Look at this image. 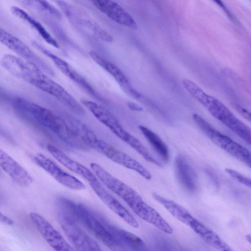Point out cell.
<instances>
[{
    "label": "cell",
    "mask_w": 251,
    "mask_h": 251,
    "mask_svg": "<svg viewBox=\"0 0 251 251\" xmlns=\"http://www.w3.org/2000/svg\"><path fill=\"white\" fill-rule=\"evenodd\" d=\"M1 65L15 77L25 80L53 96L75 112L84 113V109L82 105L63 87L48 76L34 63L7 54L2 60Z\"/></svg>",
    "instance_id": "obj_1"
},
{
    "label": "cell",
    "mask_w": 251,
    "mask_h": 251,
    "mask_svg": "<svg viewBox=\"0 0 251 251\" xmlns=\"http://www.w3.org/2000/svg\"><path fill=\"white\" fill-rule=\"evenodd\" d=\"M90 167L96 176L120 197L139 217L166 233H173L171 226L134 189L110 174L99 164L91 163Z\"/></svg>",
    "instance_id": "obj_2"
},
{
    "label": "cell",
    "mask_w": 251,
    "mask_h": 251,
    "mask_svg": "<svg viewBox=\"0 0 251 251\" xmlns=\"http://www.w3.org/2000/svg\"><path fill=\"white\" fill-rule=\"evenodd\" d=\"M13 103L19 110L27 114L69 145L76 148L85 146L75 135L67 121L51 110L20 97L14 99Z\"/></svg>",
    "instance_id": "obj_3"
},
{
    "label": "cell",
    "mask_w": 251,
    "mask_h": 251,
    "mask_svg": "<svg viewBox=\"0 0 251 251\" xmlns=\"http://www.w3.org/2000/svg\"><path fill=\"white\" fill-rule=\"evenodd\" d=\"M60 205L98 239L112 250H123L108 228L109 221L82 204L65 197L59 199Z\"/></svg>",
    "instance_id": "obj_4"
},
{
    "label": "cell",
    "mask_w": 251,
    "mask_h": 251,
    "mask_svg": "<svg viewBox=\"0 0 251 251\" xmlns=\"http://www.w3.org/2000/svg\"><path fill=\"white\" fill-rule=\"evenodd\" d=\"M57 5L75 27L86 35L107 42L113 38L95 21L72 5L62 0H56Z\"/></svg>",
    "instance_id": "obj_5"
},
{
    "label": "cell",
    "mask_w": 251,
    "mask_h": 251,
    "mask_svg": "<svg viewBox=\"0 0 251 251\" xmlns=\"http://www.w3.org/2000/svg\"><path fill=\"white\" fill-rule=\"evenodd\" d=\"M59 221L64 233L75 250L79 251H101L98 243L79 226L78 222L64 209L59 211Z\"/></svg>",
    "instance_id": "obj_6"
},
{
    "label": "cell",
    "mask_w": 251,
    "mask_h": 251,
    "mask_svg": "<svg viewBox=\"0 0 251 251\" xmlns=\"http://www.w3.org/2000/svg\"><path fill=\"white\" fill-rule=\"evenodd\" d=\"M201 131L215 145L251 169V152L249 150L218 131L209 123L203 126Z\"/></svg>",
    "instance_id": "obj_7"
},
{
    "label": "cell",
    "mask_w": 251,
    "mask_h": 251,
    "mask_svg": "<svg viewBox=\"0 0 251 251\" xmlns=\"http://www.w3.org/2000/svg\"><path fill=\"white\" fill-rule=\"evenodd\" d=\"M92 148L112 161L137 172L145 179H151V174L140 163L128 154L116 149L106 141L98 138Z\"/></svg>",
    "instance_id": "obj_8"
},
{
    "label": "cell",
    "mask_w": 251,
    "mask_h": 251,
    "mask_svg": "<svg viewBox=\"0 0 251 251\" xmlns=\"http://www.w3.org/2000/svg\"><path fill=\"white\" fill-rule=\"evenodd\" d=\"M0 42L25 60L32 62L45 73L53 75L52 68L33 52L22 41L0 28Z\"/></svg>",
    "instance_id": "obj_9"
},
{
    "label": "cell",
    "mask_w": 251,
    "mask_h": 251,
    "mask_svg": "<svg viewBox=\"0 0 251 251\" xmlns=\"http://www.w3.org/2000/svg\"><path fill=\"white\" fill-rule=\"evenodd\" d=\"M31 43L34 48L51 60L56 67L65 76L71 79L93 97L98 100H101L100 97L86 79L79 74L68 62L53 53L38 42L35 41H32Z\"/></svg>",
    "instance_id": "obj_10"
},
{
    "label": "cell",
    "mask_w": 251,
    "mask_h": 251,
    "mask_svg": "<svg viewBox=\"0 0 251 251\" xmlns=\"http://www.w3.org/2000/svg\"><path fill=\"white\" fill-rule=\"evenodd\" d=\"M29 218L43 238L53 249L58 251L75 250L52 225L43 216L36 212H32L29 214Z\"/></svg>",
    "instance_id": "obj_11"
},
{
    "label": "cell",
    "mask_w": 251,
    "mask_h": 251,
    "mask_svg": "<svg viewBox=\"0 0 251 251\" xmlns=\"http://www.w3.org/2000/svg\"><path fill=\"white\" fill-rule=\"evenodd\" d=\"M33 160L62 185L75 190H81L85 188L83 182L74 176L64 171L42 153H38L35 154L33 157Z\"/></svg>",
    "instance_id": "obj_12"
},
{
    "label": "cell",
    "mask_w": 251,
    "mask_h": 251,
    "mask_svg": "<svg viewBox=\"0 0 251 251\" xmlns=\"http://www.w3.org/2000/svg\"><path fill=\"white\" fill-rule=\"evenodd\" d=\"M197 101L203 105L215 118L226 126L231 131L240 123L238 119L226 105L215 97L204 91L200 93Z\"/></svg>",
    "instance_id": "obj_13"
},
{
    "label": "cell",
    "mask_w": 251,
    "mask_h": 251,
    "mask_svg": "<svg viewBox=\"0 0 251 251\" xmlns=\"http://www.w3.org/2000/svg\"><path fill=\"white\" fill-rule=\"evenodd\" d=\"M100 122L107 127L116 136L125 142L130 135L118 120L107 109L95 101L83 100L81 101Z\"/></svg>",
    "instance_id": "obj_14"
},
{
    "label": "cell",
    "mask_w": 251,
    "mask_h": 251,
    "mask_svg": "<svg viewBox=\"0 0 251 251\" xmlns=\"http://www.w3.org/2000/svg\"><path fill=\"white\" fill-rule=\"evenodd\" d=\"M89 184L98 197L113 212L130 226L134 228L139 227V224L133 216L102 186L98 179L89 182Z\"/></svg>",
    "instance_id": "obj_15"
},
{
    "label": "cell",
    "mask_w": 251,
    "mask_h": 251,
    "mask_svg": "<svg viewBox=\"0 0 251 251\" xmlns=\"http://www.w3.org/2000/svg\"><path fill=\"white\" fill-rule=\"evenodd\" d=\"M89 53L92 59L108 73L127 94L136 99H143V97L141 94L134 89L126 76L118 67L95 51L91 50Z\"/></svg>",
    "instance_id": "obj_16"
},
{
    "label": "cell",
    "mask_w": 251,
    "mask_h": 251,
    "mask_svg": "<svg viewBox=\"0 0 251 251\" xmlns=\"http://www.w3.org/2000/svg\"><path fill=\"white\" fill-rule=\"evenodd\" d=\"M90 1L98 9L117 23L134 29L137 27V24L131 16L112 0Z\"/></svg>",
    "instance_id": "obj_17"
},
{
    "label": "cell",
    "mask_w": 251,
    "mask_h": 251,
    "mask_svg": "<svg viewBox=\"0 0 251 251\" xmlns=\"http://www.w3.org/2000/svg\"><path fill=\"white\" fill-rule=\"evenodd\" d=\"M0 165L1 168L17 184L27 187L33 182V178L27 172L4 151H0Z\"/></svg>",
    "instance_id": "obj_18"
},
{
    "label": "cell",
    "mask_w": 251,
    "mask_h": 251,
    "mask_svg": "<svg viewBox=\"0 0 251 251\" xmlns=\"http://www.w3.org/2000/svg\"><path fill=\"white\" fill-rule=\"evenodd\" d=\"M47 149L50 154L59 162L72 172L82 176L89 182L98 179L95 174L90 170L70 158L56 147L48 144Z\"/></svg>",
    "instance_id": "obj_19"
},
{
    "label": "cell",
    "mask_w": 251,
    "mask_h": 251,
    "mask_svg": "<svg viewBox=\"0 0 251 251\" xmlns=\"http://www.w3.org/2000/svg\"><path fill=\"white\" fill-rule=\"evenodd\" d=\"M187 226L191 227L205 242L220 251H231L232 249L214 231L206 227L193 216Z\"/></svg>",
    "instance_id": "obj_20"
},
{
    "label": "cell",
    "mask_w": 251,
    "mask_h": 251,
    "mask_svg": "<svg viewBox=\"0 0 251 251\" xmlns=\"http://www.w3.org/2000/svg\"><path fill=\"white\" fill-rule=\"evenodd\" d=\"M175 166L179 181L188 191L193 192L197 187V178L195 173L187 160L181 154L176 158Z\"/></svg>",
    "instance_id": "obj_21"
},
{
    "label": "cell",
    "mask_w": 251,
    "mask_h": 251,
    "mask_svg": "<svg viewBox=\"0 0 251 251\" xmlns=\"http://www.w3.org/2000/svg\"><path fill=\"white\" fill-rule=\"evenodd\" d=\"M10 11L14 15L32 27L46 42L54 48H59V45L58 42L49 33L42 24L34 19L26 11L16 6H11Z\"/></svg>",
    "instance_id": "obj_22"
},
{
    "label": "cell",
    "mask_w": 251,
    "mask_h": 251,
    "mask_svg": "<svg viewBox=\"0 0 251 251\" xmlns=\"http://www.w3.org/2000/svg\"><path fill=\"white\" fill-rule=\"evenodd\" d=\"M142 134L160 155L162 159L167 162L169 159V152L166 145L160 137L153 131L143 126H139Z\"/></svg>",
    "instance_id": "obj_23"
},
{
    "label": "cell",
    "mask_w": 251,
    "mask_h": 251,
    "mask_svg": "<svg viewBox=\"0 0 251 251\" xmlns=\"http://www.w3.org/2000/svg\"><path fill=\"white\" fill-rule=\"evenodd\" d=\"M19 2L38 12L60 18L61 14L47 0H16Z\"/></svg>",
    "instance_id": "obj_24"
},
{
    "label": "cell",
    "mask_w": 251,
    "mask_h": 251,
    "mask_svg": "<svg viewBox=\"0 0 251 251\" xmlns=\"http://www.w3.org/2000/svg\"><path fill=\"white\" fill-rule=\"evenodd\" d=\"M226 172L232 178L238 182L251 188V179L248 178L234 170L226 168Z\"/></svg>",
    "instance_id": "obj_25"
},
{
    "label": "cell",
    "mask_w": 251,
    "mask_h": 251,
    "mask_svg": "<svg viewBox=\"0 0 251 251\" xmlns=\"http://www.w3.org/2000/svg\"><path fill=\"white\" fill-rule=\"evenodd\" d=\"M232 105L239 114L251 123V111L236 103H232Z\"/></svg>",
    "instance_id": "obj_26"
},
{
    "label": "cell",
    "mask_w": 251,
    "mask_h": 251,
    "mask_svg": "<svg viewBox=\"0 0 251 251\" xmlns=\"http://www.w3.org/2000/svg\"><path fill=\"white\" fill-rule=\"evenodd\" d=\"M215 4H216L219 7H220L223 11L225 13V14L227 15V16L231 19L232 21H234V17L226 6L225 5V3L223 2L222 0H212Z\"/></svg>",
    "instance_id": "obj_27"
},
{
    "label": "cell",
    "mask_w": 251,
    "mask_h": 251,
    "mask_svg": "<svg viewBox=\"0 0 251 251\" xmlns=\"http://www.w3.org/2000/svg\"><path fill=\"white\" fill-rule=\"evenodd\" d=\"M0 220L1 223L8 226H12L14 224L13 221L8 217L0 212Z\"/></svg>",
    "instance_id": "obj_28"
},
{
    "label": "cell",
    "mask_w": 251,
    "mask_h": 251,
    "mask_svg": "<svg viewBox=\"0 0 251 251\" xmlns=\"http://www.w3.org/2000/svg\"><path fill=\"white\" fill-rule=\"evenodd\" d=\"M127 106L130 109L133 110L142 111L143 110L141 106L133 102H128L127 103Z\"/></svg>",
    "instance_id": "obj_29"
},
{
    "label": "cell",
    "mask_w": 251,
    "mask_h": 251,
    "mask_svg": "<svg viewBox=\"0 0 251 251\" xmlns=\"http://www.w3.org/2000/svg\"><path fill=\"white\" fill-rule=\"evenodd\" d=\"M246 239L248 242H249L251 244V235H247L246 236Z\"/></svg>",
    "instance_id": "obj_30"
}]
</instances>
